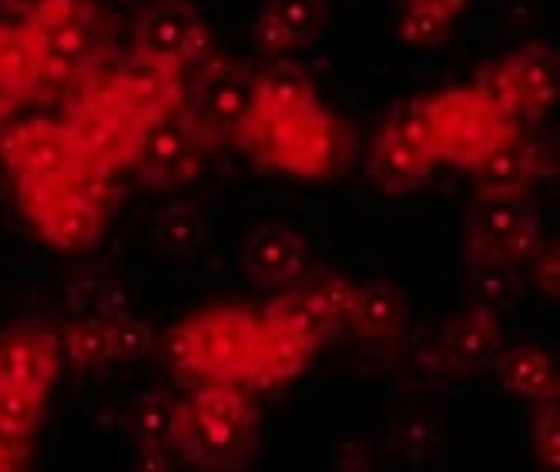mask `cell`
<instances>
[{"label": "cell", "instance_id": "1", "mask_svg": "<svg viewBox=\"0 0 560 472\" xmlns=\"http://www.w3.org/2000/svg\"><path fill=\"white\" fill-rule=\"evenodd\" d=\"M248 151L262 168L285 172L295 178H323L346 165L349 157V131L336 121L323 104L299 115L256 118L248 115L238 128L235 141Z\"/></svg>", "mask_w": 560, "mask_h": 472}, {"label": "cell", "instance_id": "2", "mask_svg": "<svg viewBox=\"0 0 560 472\" xmlns=\"http://www.w3.org/2000/svg\"><path fill=\"white\" fill-rule=\"evenodd\" d=\"M423 101L433 125L436 162H450L470 172L490 148L521 134V125L493 115L474 87H446Z\"/></svg>", "mask_w": 560, "mask_h": 472}, {"label": "cell", "instance_id": "3", "mask_svg": "<svg viewBox=\"0 0 560 472\" xmlns=\"http://www.w3.org/2000/svg\"><path fill=\"white\" fill-rule=\"evenodd\" d=\"M256 101V74L245 64H232L222 58H209L198 64L191 81L185 84V111L195 121L206 148H219L235 141L238 128L252 115Z\"/></svg>", "mask_w": 560, "mask_h": 472}, {"label": "cell", "instance_id": "4", "mask_svg": "<svg viewBox=\"0 0 560 472\" xmlns=\"http://www.w3.org/2000/svg\"><path fill=\"white\" fill-rule=\"evenodd\" d=\"M188 322L195 332V376L238 382L256 358L259 315L238 305H219Z\"/></svg>", "mask_w": 560, "mask_h": 472}, {"label": "cell", "instance_id": "5", "mask_svg": "<svg viewBox=\"0 0 560 472\" xmlns=\"http://www.w3.org/2000/svg\"><path fill=\"white\" fill-rule=\"evenodd\" d=\"M206 138L198 134L185 104L162 121L148 125L135 154V172L148 188H182L195 181L206 157Z\"/></svg>", "mask_w": 560, "mask_h": 472}, {"label": "cell", "instance_id": "6", "mask_svg": "<svg viewBox=\"0 0 560 472\" xmlns=\"http://www.w3.org/2000/svg\"><path fill=\"white\" fill-rule=\"evenodd\" d=\"M115 74L125 87L131 118L141 128L162 121L165 115L178 111L185 104V68L182 64L155 61V58H144L131 50V58L121 61L115 68Z\"/></svg>", "mask_w": 560, "mask_h": 472}, {"label": "cell", "instance_id": "7", "mask_svg": "<svg viewBox=\"0 0 560 472\" xmlns=\"http://www.w3.org/2000/svg\"><path fill=\"white\" fill-rule=\"evenodd\" d=\"M259 449V433H235L198 418L185 402L178 412L175 452L198 469H245Z\"/></svg>", "mask_w": 560, "mask_h": 472}, {"label": "cell", "instance_id": "8", "mask_svg": "<svg viewBox=\"0 0 560 472\" xmlns=\"http://www.w3.org/2000/svg\"><path fill=\"white\" fill-rule=\"evenodd\" d=\"M68 128L74 134V144H78L84 168L101 175V178H112L115 172L131 168L138 144H141V134H144V128H138V125L94 118L84 111H71Z\"/></svg>", "mask_w": 560, "mask_h": 472}, {"label": "cell", "instance_id": "9", "mask_svg": "<svg viewBox=\"0 0 560 472\" xmlns=\"http://www.w3.org/2000/svg\"><path fill=\"white\" fill-rule=\"evenodd\" d=\"M58 376V339L40 329L0 335V386L47 396Z\"/></svg>", "mask_w": 560, "mask_h": 472}, {"label": "cell", "instance_id": "10", "mask_svg": "<svg viewBox=\"0 0 560 472\" xmlns=\"http://www.w3.org/2000/svg\"><path fill=\"white\" fill-rule=\"evenodd\" d=\"M503 345V332L497 322V311L470 305L467 311H460L456 319H450L440 332V365L453 373H474L483 369L497 358Z\"/></svg>", "mask_w": 560, "mask_h": 472}, {"label": "cell", "instance_id": "11", "mask_svg": "<svg viewBox=\"0 0 560 472\" xmlns=\"http://www.w3.org/2000/svg\"><path fill=\"white\" fill-rule=\"evenodd\" d=\"M31 225L58 251H88L105 235V208L88 191H71L37 212Z\"/></svg>", "mask_w": 560, "mask_h": 472}, {"label": "cell", "instance_id": "12", "mask_svg": "<svg viewBox=\"0 0 560 472\" xmlns=\"http://www.w3.org/2000/svg\"><path fill=\"white\" fill-rule=\"evenodd\" d=\"M242 269L256 285L295 282L302 275V269H305V241L292 228H285L279 222L262 225L256 235L245 241Z\"/></svg>", "mask_w": 560, "mask_h": 472}, {"label": "cell", "instance_id": "13", "mask_svg": "<svg viewBox=\"0 0 560 472\" xmlns=\"http://www.w3.org/2000/svg\"><path fill=\"white\" fill-rule=\"evenodd\" d=\"M527 219H534L527 191H477L467 208V255H490Z\"/></svg>", "mask_w": 560, "mask_h": 472}, {"label": "cell", "instance_id": "14", "mask_svg": "<svg viewBox=\"0 0 560 472\" xmlns=\"http://www.w3.org/2000/svg\"><path fill=\"white\" fill-rule=\"evenodd\" d=\"M433 168H436V157L430 151L406 144L383 128L373 141L366 172H370L373 185H380L386 194H406V191L423 188L430 181Z\"/></svg>", "mask_w": 560, "mask_h": 472}, {"label": "cell", "instance_id": "15", "mask_svg": "<svg viewBox=\"0 0 560 472\" xmlns=\"http://www.w3.org/2000/svg\"><path fill=\"white\" fill-rule=\"evenodd\" d=\"M195 21L198 14L178 4V0H159V4H151L135 24V55L182 64V50Z\"/></svg>", "mask_w": 560, "mask_h": 472}, {"label": "cell", "instance_id": "16", "mask_svg": "<svg viewBox=\"0 0 560 472\" xmlns=\"http://www.w3.org/2000/svg\"><path fill=\"white\" fill-rule=\"evenodd\" d=\"M497 376L506 392H514L530 402H557L560 396V379H557V365L544 349L534 345H511L497 352Z\"/></svg>", "mask_w": 560, "mask_h": 472}, {"label": "cell", "instance_id": "17", "mask_svg": "<svg viewBox=\"0 0 560 472\" xmlns=\"http://www.w3.org/2000/svg\"><path fill=\"white\" fill-rule=\"evenodd\" d=\"M540 165V151L524 134H514L490 148L470 168L480 191H527Z\"/></svg>", "mask_w": 560, "mask_h": 472}, {"label": "cell", "instance_id": "18", "mask_svg": "<svg viewBox=\"0 0 560 472\" xmlns=\"http://www.w3.org/2000/svg\"><path fill=\"white\" fill-rule=\"evenodd\" d=\"M319 97L313 81L302 74L292 61H276L262 74H256V101H252V115L256 118H279V115H299L316 108Z\"/></svg>", "mask_w": 560, "mask_h": 472}, {"label": "cell", "instance_id": "19", "mask_svg": "<svg viewBox=\"0 0 560 472\" xmlns=\"http://www.w3.org/2000/svg\"><path fill=\"white\" fill-rule=\"evenodd\" d=\"M406 326V295L393 282H370L355 295L349 329L366 342H393Z\"/></svg>", "mask_w": 560, "mask_h": 472}, {"label": "cell", "instance_id": "20", "mask_svg": "<svg viewBox=\"0 0 560 472\" xmlns=\"http://www.w3.org/2000/svg\"><path fill=\"white\" fill-rule=\"evenodd\" d=\"M514 74L521 84V101H524V115L544 118L553 104H557V87H560V61L557 50L547 44H527L517 55H511Z\"/></svg>", "mask_w": 560, "mask_h": 472}, {"label": "cell", "instance_id": "21", "mask_svg": "<svg viewBox=\"0 0 560 472\" xmlns=\"http://www.w3.org/2000/svg\"><path fill=\"white\" fill-rule=\"evenodd\" d=\"M262 319L279 326V329H285L289 335L302 339L305 345H313L316 352H319V345H326L339 332V326L329 319L326 308L316 302V295L310 288L285 292V295L272 298Z\"/></svg>", "mask_w": 560, "mask_h": 472}, {"label": "cell", "instance_id": "22", "mask_svg": "<svg viewBox=\"0 0 560 472\" xmlns=\"http://www.w3.org/2000/svg\"><path fill=\"white\" fill-rule=\"evenodd\" d=\"M467 288L474 305L500 311L521 298L524 275L521 266L497 255H467Z\"/></svg>", "mask_w": 560, "mask_h": 472}, {"label": "cell", "instance_id": "23", "mask_svg": "<svg viewBox=\"0 0 560 472\" xmlns=\"http://www.w3.org/2000/svg\"><path fill=\"white\" fill-rule=\"evenodd\" d=\"M185 405L212 426L235 429V433H259V412L242 389H235V382L212 379L209 386H201Z\"/></svg>", "mask_w": 560, "mask_h": 472}, {"label": "cell", "instance_id": "24", "mask_svg": "<svg viewBox=\"0 0 560 472\" xmlns=\"http://www.w3.org/2000/svg\"><path fill=\"white\" fill-rule=\"evenodd\" d=\"M44 84V64L21 27H0V87L27 101Z\"/></svg>", "mask_w": 560, "mask_h": 472}, {"label": "cell", "instance_id": "25", "mask_svg": "<svg viewBox=\"0 0 560 472\" xmlns=\"http://www.w3.org/2000/svg\"><path fill=\"white\" fill-rule=\"evenodd\" d=\"M178 412H182V402L172 392H165V389L144 392L131 412V433H135L138 446H159V449L175 452Z\"/></svg>", "mask_w": 560, "mask_h": 472}, {"label": "cell", "instance_id": "26", "mask_svg": "<svg viewBox=\"0 0 560 472\" xmlns=\"http://www.w3.org/2000/svg\"><path fill=\"white\" fill-rule=\"evenodd\" d=\"M151 241L162 255L172 258H188L201 248L206 241V228H201V219L191 204H165L162 212L151 219Z\"/></svg>", "mask_w": 560, "mask_h": 472}, {"label": "cell", "instance_id": "27", "mask_svg": "<svg viewBox=\"0 0 560 472\" xmlns=\"http://www.w3.org/2000/svg\"><path fill=\"white\" fill-rule=\"evenodd\" d=\"M316 355L313 345H305L302 339L289 335L285 329L259 319V335H256V358L252 362H259L266 365V369H272L279 379L292 382L305 365H310V358Z\"/></svg>", "mask_w": 560, "mask_h": 472}, {"label": "cell", "instance_id": "28", "mask_svg": "<svg viewBox=\"0 0 560 472\" xmlns=\"http://www.w3.org/2000/svg\"><path fill=\"white\" fill-rule=\"evenodd\" d=\"M474 91L477 97L487 104V108L506 121H517L524 115V101H521V84H517V74H514V61L511 55L506 58H497L490 64L480 68L477 81H474Z\"/></svg>", "mask_w": 560, "mask_h": 472}, {"label": "cell", "instance_id": "29", "mask_svg": "<svg viewBox=\"0 0 560 472\" xmlns=\"http://www.w3.org/2000/svg\"><path fill=\"white\" fill-rule=\"evenodd\" d=\"M389 442L410 462H427L440 452V423L423 409H406L393 418Z\"/></svg>", "mask_w": 560, "mask_h": 472}, {"label": "cell", "instance_id": "30", "mask_svg": "<svg viewBox=\"0 0 560 472\" xmlns=\"http://www.w3.org/2000/svg\"><path fill=\"white\" fill-rule=\"evenodd\" d=\"M65 352L74 369H97V365L112 362V322L101 315L74 322L65 335Z\"/></svg>", "mask_w": 560, "mask_h": 472}, {"label": "cell", "instance_id": "31", "mask_svg": "<svg viewBox=\"0 0 560 472\" xmlns=\"http://www.w3.org/2000/svg\"><path fill=\"white\" fill-rule=\"evenodd\" d=\"M450 27H453V17L427 4V0H406L396 14V31L402 44H410V47H436L450 37Z\"/></svg>", "mask_w": 560, "mask_h": 472}, {"label": "cell", "instance_id": "32", "mask_svg": "<svg viewBox=\"0 0 560 472\" xmlns=\"http://www.w3.org/2000/svg\"><path fill=\"white\" fill-rule=\"evenodd\" d=\"M44 402L47 396L0 386V433H8L14 439H31L44 418Z\"/></svg>", "mask_w": 560, "mask_h": 472}, {"label": "cell", "instance_id": "33", "mask_svg": "<svg viewBox=\"0 0 560 472\" xmlns=\"http://www.w3.org/2000/svg\"><path fill=\"white\" fill-rule=\"evenodd\" d=\"M266 11L285 27L292 47H299L319 37L326 21V0H269Z\"/></svg>", "mask_w": 560, "mask_h": 472}, {"label": "cell", "instance_id": "34", "mask_svg": "<svg viewBox=\"0 0 560 472\" xmlns=\"http://www.w3.org/2000/svg\"><path fill=\"white\" fill-rule=\"evenodd\" d=\"M383 128H386L393 138H399V141H406V144H413V148L433 154V125H430V115H427V101L413 97V101L396 104Z\"/></svg>", "mask_w": 560, "mask_h": 472}, {"label": "cell", "instance_id": "35", "mask_svg": "<svg viewBox=\"0 0 560 472\" xmlns=\"http://www.w3.org/2000/svg\"><path fill=\"white\" fill-rule=\"evenodd\" d=\"M305 288L316 295V302L326 308V315L339 329L349 326L352 308H355V295H360V285H352L346 275H336V272H319V275H313V282L305 285Z\"/></svg>", "mask_w": 560, "mask_h": 472}, {"label": "cell", "instance_id": "36", "mask_svg": "<svg viewBox=\"0 0 560 472\" xmlns=\"http://www.w3.org/2000/svg\"><path fill=\"white\" fill-rule=\"evenodd\" d=\"M151 349H155V332L135 311L112 322V355L118 362H141Z\"/></svg>", "mask_w": 560, "mask_h": 472}, {"label": "cell", "instance_id": "37", "mask_svg": "<svg viewBox=\"0 0 560 472\" xmlns=\"http://www.w3.org/2000/svg\"><path fill=\"white\" fill-rule=\"evenodd\" d=\"M534 452L544 469L560 465V409L557 402H540L534 415Z\"/></svg>", "mask_w": 560, "mask_h": 472}, {"label": "cell", "instance_id": "38", "mask_svg": "<svg viewBox=\"0 0 560 472\" xmlns=\"http://www.w3.org/2000/svg\"><path fill=\"white\" fill-rule=\"evenodd\" d=\"M544 245V235H540V225H537V215L521 222L511 235H506L490 255L497 258H506V261H514V266H527V261L537 255V248Z\"/></svg>", "mask_w": 560, "mask_h": 472}, {"label": "cell", "instance_id": "39", "mask_svg": "<svg viewBox=\"0 0 560 472\" xmlns=\"http://www.w3.org/2000/svg\"><path fill=\"white\" fill-rule=\"evenodd\" d=\"M252 47H256L259 55H285V50H292V37L266 8H262L256 27H252Z\"/></svg>", "mask_w": 560, "mask_h": 472}, {"label": "cell", "instance_id": "40", "mask_svg": "<svg viewBox=\"0 0 560 472\" xmlns=\"http://www.w3.org/2000/svg\"><path fill=\"white\" fill-rule=\"evenodd\" d=\"M527 266H530V275L540 285V292L550 295V298H557V292H560V251H557V245H547L544 241L537 248V255L527 261Z\"/></svg>", "mask_w": 560, "mask_h": 472}, {"label": "cell", "instance_id": "41", "mask_svg": "<svg viewBox=\"0 0 560 472\" xmlns=\"http://www.w3.org/2000/svg\"><path fill=\"white\" fill-rule=\"evenodd\" d=\"M135 311V288L125 285V282H105L97 288V315L101 319H121V315H131Z\"/></svg>", "mask_w": 560, "mask_h": 472}, {"label": "cell", "instance_id": "42", "mask_svg": "<svg viewBox=\"0 0 560 472\" xmlns=\"http://www.w3.org/2000/svg\"><path fill=\"white\" fill-rule=\"evenodd\" d=\"M165 358H168L172 369L195 373V332H191V322H182V326L168 329V335H165Z\"/></svg>", "mask_w": 560, "mask_h": 472}, {"label": "cell", "instance_id": "43", "mask_svg": "<svg viewBox=\"0 0 560 472\" xmlns=\"http://www.w3.org/2000/svg\"><path fill=\"white\" fill-rule=\"evenodd\" d=\"M212 55V31L195 21L191 31H188V40H185V50H182V68H198V64H206Z\"/></svg>", "mask_w": 560, "mask_h": 472}, {"label": "cell", "instance_id": "44", "mask_svg": "<svg viewBox=\"0 0 560 472\" xmlns=\"http://www.w3.org/2000/svg\"><path fill=\"white\" fill-rule=\"evenodd\" d=\"M238 382H242L248 392H256V396H276L279 389H285V386H289L285 379H279L272 369H266V365H259V362H252Z\"/></svg>", "mask_w": 560, "mask_h": 472}, {"label": "cell", "instance_id": "45", "mask_svg": "<svg viewBox=\"0 0 560 472\" xmlns=\"http://www.w3.org/2000/svg\"><path fill=\"white\" fill-rule=\"evenodd\" d=\"M31 459L27 439H14L8 433H0V472H11V469H24Z\"/></svg>", "mask_w": 560, "mask_h": 472}, {"label": "cell", "instance_id": "46", "mask_svg": "<svg viewBox=\"0 0 560 472\" xmlns=\"http://www.w3.org/2000/svg\"><path fill=\"white\" fill-rule=\"evenodd\" d=\"M165 452L168 449H159V446H141V469H155V472H165L168 462H165Z\"/></svg>", "mask_w": 560, "mask_h": 472}, {"label": "cell", "instance_id": "47", "mask_svg": "<svg viewBox=\"0 0 560 472\" xmlns=\"http://www.w3.org/2000/svg\"><path fill=\"white\" fill-rule=\"evenodd\" d=\"M0 4H4V11L11 14V17H31L40 4H44V0H0Z\"/></svg>", "mask_w": 560, "mask_h": 472}, {"label": "cell", "instance_id": "48", "mask_svg": "<svg viewBox=\"0 0 560 472\" xmlns=\"http://www.w3.org/2000/svg\"><path fill=\"white\" fill-rule=\"evenodd\" d=\"M427 4H433V8H440L443 14H450V17H456L464 8H467V0H427Z\"/></svg>", "mask_w": 560, "mask_h": 472}]
</instances>
